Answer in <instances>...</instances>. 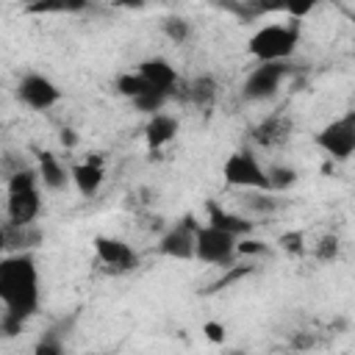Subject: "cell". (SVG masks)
Returning <instances> with one entry per match:
<instances>
[{"label":"cell","mask_w":355,"mask_h":355,"mask_svg":"<svg viewBox=\"0 0 355 355\" xmlns=\"http://www.w3.org/2000/svg\"><path fill=\"white\" fill-rule=\"evenodd\" d=\"M316 3H319V0H283V11H286L288 17H294V19H300V17L311 14V11L316 8Z\"/></svg>","instance_id":"cell-29"},{"label":"cell","mask_w":355,"mask_h":355,"mask_svg":"<svg viewBox=\"0 0 355 355\" xmlns=\"http://www.w3.org/2000/svg\"><path fill=\"white\" fill-rule=\"evenodd\" d=\"M144 3L147 0H114V6L119 8H144Z\"/></svg>","instance_id":"cell-33"},{"label":"cell","mask_w":355,"mask_h":355,"mask_svg":"<svg viewBox=\"0 0 355 355\" xmlns=\"http://www.w3.org/2000/svg\"><path fill=\"white\" fill-rule=\"evenodd\" d=\"M291 119L283 116V114H269L266 119H261L255 128H252V139L261 144V147H277V144H286L288 136H291Z\"/></svg>","instance_id":"cell-14"},{"label":"cell","mask_w":355,"mask_h":355,"mask_svg":"<svg viewBox=\"0 0 355 355\" xmlns=\"http://www.w3.org/2000/svg\"><path fill=\"white\" fill-rule=\"evenodd\" d=\"M197 227H200V222H197L191 214L183 216L178 225H172V227L161 236L158 252L166 255V258H175V261H189V258H194V233H197Z\"/></svg>","instance_id":"cell-9"},{"label":"cell","mask_w":355,"mask_h":355,"mask_svg":"<svg viewBox=\"0 0 355 355\" xmlns=\"http://www.w3.org/2000/svg\"><path fill=\"white\" fill-rule=\"evenodd\" d=\"M266 252V244L263 241H255V239H236V255H263Z\"/></svg>","instance_id":"cell-30"},{"label":"cell","mask_w":355,"mask_h":355,"mask_svg":"<svg viewBox=\"0 0 355 355\" xmlns=\"http://www.w3.org/2000/svg\"><path fill=\"white\" fill-rule=\"evenodd\" d=\"M216 92H219V86H216V78H214V75H200V78H194V80L189 83V89H186V97H189L194 105H200V108H208V105L216 100Z\"/></svg>","instance_id":"cell-18"},{"label":"cell","mask_w":355,"mask_h":355,"mask_svg":"<svg viewBox=\"0 0 355 355\" xmlns=\"http://www.w3.org/2000/svg\"><path fill=\"white\" fill-rule=\"evenodd\" d=\"M227 269V275L225 277H219L208 291H219V288H227L230 283H236V280H241V277H247L250 272H252V266H225Z\"/></svg>","instance_id":"cell-28"},{"label":"cell","mask_w":355,"mask_h":355,"mask_svg":"<svg viewBox=\"0 0 355 355\" xmlns=\"http://www.w3.org/2000/svg\"><path fill=\"white\" fill-rule=\"evenodd\" d=\"M338 250H341L338 236L327 233V236H322V239H319V244L313 247V255H316L319 261H336V258H338Z\"/></svg>","instance_id":"cell-24"},{"label":"cell","mask_w":355,"mask_h":355,"mask_svg":"<svg viewBox=\"0 0 355 355\" xmlns=\"http://www.w3.org/2000/svg\"><path fill=\"white\" fill-rule=\"evenodd\" d=\"M0 252H6V222H0Z\"/></svg>","instance_id":"cell-34"},{"label":"cell","mask_w":355,"mask_h":355,"mask_svg":"<svg viewBox=\"0 0 355 355\" xmlns=\"http://www.w3.org/2000/svg\"><path fill=\"white\" fill-rule=\"evenodd\" d=\"M286 78H288V64L286 61H261V67H255L247 75V80L241 86V94H244V100H252V103L269 100V97L277 94V89Z\"/></svg>","instance_id":"cell-7"},{"label":"cell","mask_w":355,"mask_h":355,"mask_svg":"<svg viewBox=\"0 0 355 355\" xmlns=\"http://www.w3.org/2000/svg\"><path fill=\"white\" fill-rule=\"evenodd\" d=\"M36 349V355H61L64 352V341H61V336L58 333H44L42 336V341L33 347Z\"/></svg>","instance_id":"cell-26"},{"label":"cell","mask_w":355,"mask_h":355,"mask_svg":"<svg viewBox=\"0 0 355 355\" xmlns=\"http://www.w3.org/2000/svg\"><path fill=\"white\" fill-rule=\"evenodd\" d=\"M316 147L324 150L336 161H349L355 153V111H347L344 116L327 122L316 136Z\"/></svg>","instance_id":"cell-5"},{"label":"cell","mask_w":355,"mask_h":355,"mask_svg":"<svg viewBox=\"0 0 355 355\" xmlns=\"http://www.w3.org/2000/svg\"><path fill=\"white\" fill-rule=\"evenodd\" d=\"M205 211H208V225H214V227H219V230H225V233H230V236H236V239L252 233V222H250L247 216L222 208L216 200H208Z\"/></svg>","instance_id":"cell-15"},{"label":"cell","mask_w":355,"mask_h":355,"mask_svg":"<svg viewBox=\"0 0 355 355\" xmlns=\"http://www.w3.org/2000/svg\"><path fill=\"white\" fill-rule=\"evenodd\" d=\"M161 28H164L166 39L175 42V44H183V42H189V36H191V25H189V19H183V17H166V19L161 22Z\"/></svg>","instance_id":"cell-23"},{"label":"cell","mask_w":355,"mask_h":355,"mask_svg":"<svg viewBox=\"0 0 355 355\" xmlns=\"http://www.w3.org/2000/svg\"><path fill=\"white\" fill-rule=\"evenodd\" d=\"M42 211L39 175L31 166H19L6 180V214L17 225H31Z\"/></svg>","instance_id":"cell-2"},{"label":"cell","mask_w":355,"mask_h":355,"mask_svg":"<svg viewBox=\"0 0 355 355\" xmlns=\"http://www.w3.org/2000/svg\"><path fill=\"white\" fill-rule=\"evenodd\" d=\"M89 6V0H33L28 6L31 14H78Z\"/></svg>","instance_id":"cell-19"},{"label":"cell","mask_w":355,"mask_h":355,"mask_svg":"<svg viewBox=\"0 0 355 355\" xmlns=\"http://www.w3.org/2000/svg\"><path fill=\"white\" fill-rule=\"evenodd\" d=\"M36 175H39V183L44 189H50V191H61L67 186V180H69L64 164L50 150H36Z\"/></svg>","instance_id":"cell-16"},{"label":"cell","mask_w":355,"mask_h":355,"mask_svg":"<svg viewBox=\"0 0 355 355\" xmlns=\"http://www.w3.org/2000/svg\"><path fill=\"white\" fill-rule=\"evenodd\" d=\"M222 178L233 189H252V191H269L266 172L252 150H236L222 164Z\"/></svg>","instance_id":"cell-4"},{"label":"cell","mask_w":355,"mask_h":355,"mask_svg":"<svg viewBox=\"0 0 355 355\" xmlns=\"http://www.w3.org/2000/svg\"><path fill=\"white\" fill-rule=\"evenodd\" d=\"M94 252H97L100 263L114 275H125V272H133L139 266L136 250L128 241L114 239V236H97L94 239Z\"/></svg>","instance_id":"cell-10"},{"label":"cell","mask_w":355,"mask_h":355,"mask_svg":"<svg viewBox=\"0 0 355 355\" xmlns=\"http://www.w3.org/2000/svg\"><path fill=\"white\" fill-rule=\"evenodd\" d=\"M0 300L6 313L19 322L39 311V272L31 252H8L0 258Z\"/></svg>","instance_id":"cell-1"},{"label":"cell","mask_w":355,"mask_h":355,"mask_svg":"<svg viewBox=\"0 0 355 355\" xmlns=\"http://www.w3.org/2000/svg\"><path fill=\"white\" fill-rule=\"evenodd\" d=\"M42 244V230L31 222V225H17V222H6V252H31L33 247Z\"/></svg>","instance_id":"cell-17"},{"label":"cell","mask_w":355,"mask_h":355,"mask_svg":"<svg viewBox=\"0 0 355 355\" xmlns=\"http://www.w3.org/2000/svg\"><path fill=\"white\" fill-rule=\"evenodd\" d=\"M202 330H205V336H208L211 341H222V338H225V327H222L219 322H205Z\"/></svg>","instance_id":"cell-31"},{"label":"cell","mask_w":355,"mask_h":355,"mask_svg":"<svg viewBox=\"0 0 355 355\" xmlns=\"http://www.w3.org/2000/svg\"><path fill=\"white\" fill-rule=\"evenodd\" d=\"M103 178H105V169H103L100 155H92V158H86L69 169V180L75 183L80 197H94L103 186Z\"/></svg>","instance_id":"cell-11"},{"label":"cell","mask_w":355,"mask_h":355,"mask_svg":"<svg viewBox=\"0 0 355 355\" xmlns=\"http://www.w3.org/2000/svg\"><path fill=\"white\" fill-rule=\"evenodd\" d=\"M61 144H64V147H75V144H78V136H75V130L64 128V130H61Z\"/></svg>","instance_id":"cell-32"},{"label":"cell","mask_w":355,"mask_h":355,"mask_svg":"<svg viewBox=\"0 0 355 355\" xmlns=\"http://www.w3.org/2000/svg\"><path fill=\"white\" fill-rule=\"evenodd\" d=\"M194 258L202 263L230 266L236 258V236H230L214 225H200L194 233Z\"/></svg>","instance_id":"cell-6"},{"label":"cell","mask_w":355,"mask_h":355,"mask_svg":"<svg viewBox=\"0 0 355 355\" xmlns=\"http://www.w3.org/2000/svg\"><path fill=\"white\" fill-rule=\"evenodd\" d=\"M17 100L33 111H47L61 100V89L42 72H28L17 83Z\"/></svg>","instance_id":"cell-8"},{"label":"cell","mask_w":355,"mask_h":355,"mask_svg":"<svg viewBox=\"0 0 355 355\" xmlns=\"http://www.w3.org/2000/svg\"><path fill=\"white\" fill-rule=\"evenodd\" d=\"M180 130V122L178 116L172 114H164V111H155L150 114L147 125H144V139H147V150H161L164 144H169Z\"/></svg>","instance_id":"cell-13"},{"label":"cell","mask_w":355,"mask_h":355,"mask_svg":"<svg viewBox=\"0 0 355 355\" xmlns=\"http://www.w3.org/2000/svg\"><path fill=\"white\" fill-rule=\"evenodd\" d=\"M277 244H280L286 252H291V255H302V252H305V236H302V230L283 233V236L277 239Z\"/></svg>","instance_id":"cell-27"},{"label":"cell","mask_w":355,"mask_h":355,"mask_svg":"<svg viewBox=\"0 0 355 355\" xmlns=\"http://www.w3.org/2000/svg\"><path fill=\"white\" fill-rule=\"evenodd\" d=\"M244 205H247L250 211H255V214H272V211L277 208V200L263 191V194H250V197L244 200Z\"/></svg>","instance_id":"cell-25"},{"label":"cell","mask_w":355,"mask_h":355,"mask_svg":"<svg viewBox=\"0 0 355 355\" xmlns=\"http://www.w3.org/2000/svg\"><path fill=\"white\" fill-rule=\"evenodd\" d=\"M300 42V28L297 22L291 25H266L255 31L247 42V50L258 61H286Z\"/></svg>","instance_id":"cell-3"},{"label":"cell","mask_w":355,"mask_h":355,"mask_svg":"<svg viewBox=\"0 0 355 355\" xmlns=\"http://www.w3.org/2000/svg\"><path fill=\"white\" fill-rule=\"evenodd\" d=\"M166 100H169V94H166V92L147 89V92H141L139 97H133L130 103H133V108H136V111H141V114H155V111H161V108L166 105Z\"/></svg>","instance_id":"cell-22"},{"label":"cell","mask_w":355,"mask_h":355,"mask_svg":"<svg viewBox=\"0 0 355 355\" xmlns=\"http://www.w3.org/2000/svg\"><path fill=\"white\" fill-rule=\"evenodd\" d=\"M116 92L122 94V97H128V100H133V97H139L141 92H147V89H153L139 72H122V75H116Z\"/></svg>","instance_id":"cell-21"},{"label":"cell","mask_w":355,"mask_h":355,"mask_svg":"<svg viewBox=\"0 0 355 355\" xmlns=\"http://www.w3.org/2000/svg\"><path fill=\"white\" fill-rule=\"evenodd\" d=\"M153 89H158V92H166V94H172V89L178 86V72H175V67L166 61V58H144L141 64H139V69H136Z\"/></svg>","instance_id":"cell-12"},{"label":"cell","mask_w":355,"mask_h":355,"mask_svg":"<svg viewBox=\"0 0 355 355\" xmlns=\"http://www.w3.org/2000/svg\"><path fill=\"white\" fill-rule=\"evenodd\" d=\"M266 186L269 191H286L297 183V169L294 166H286V164H269L266 169Z\"/></svg>","instance_id":"cell-20"}]
</instances>
